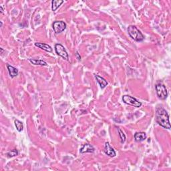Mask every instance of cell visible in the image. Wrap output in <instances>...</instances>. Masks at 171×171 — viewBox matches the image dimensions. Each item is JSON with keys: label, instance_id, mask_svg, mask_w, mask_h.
Masks as SVG:
<instances>
[{"label": "cell", "instance_id": "obj_1", "mask_svg": "<svg viewBox=\"0 0 171 171\" xmlns=\"http://www.w3.org/2000/svg\"><path fill=\"white\" fill-rule=\"evenodd\" d=\"M156 120L162 127L166 129H170L171 126L169 121V116L167 112L162 107H158L156 111Z\"/></svg>", "mask_w": 171, "mask_h": 171}, {"label": "cell", "instance_id": "obj_2", "mask_svg": "<svg viewBox=\"0 0 171 171\" xmlns=\"http://www.w3.org/2000/svg\"><path fill=\"white\" fill-rule=\"evenodd\" d=\"M128 34L136 42H142L144 39V35L141 31L134 26H130L128 27Z\"/></svg>", "mask_w": 171, "mask_h": 171}, {"label": "cell", "instance_id": "obj_3", "mask_svg": "<svg viewBox=\"0 0 171 171\" xmlns=\"http://www.w3.org/2000/svg\"><path fill=\"white\" fill-rule=\"evenodd\" d=\"M155 88L158 98L160 100H166V98L168 96V92L164 84H162V82H159V83L156 84Z\"/></svg>", "mask_w": 171, "mask_h": 171}, {"label": "cell", "instance_id": "obj_4", "mask_svg": "<svg viewBox=\"0 0 171 171\" xmlns=\"http://www.w3.org/2000/svg\"><path fill=\"white\" fill-rule=\"evenodd\" d=\"M122 100L125 104L136 108H139L142 106V103L139 102L138 100H136L134 97L130 96L129 95H124V96H123Z\"/></svg>", "mask_w": 171, "mask_h": 171}, {"label": "cell", "instance_id": "obj_5", "mask_svg": "<svg viewBox=\"0 0 171 171\" xmlns=\"http://www.w3.org/2000/svg\"><path fill=\"white\" fill-rule=\"evenodd\" d=\"M55 50H56V54L62 57L63 59L66 60H68L69 59V55L66 52V49H65L64 46H63L62 44H56L55 45Z\"/></svg>", "mask_w": 171, "mask_h": 171}, {"label": "cell", "instance_id": "obj_6", "mask_svg": "<svg viewBox=\"0 0 171 171\" xmlns=\"http://www.w3.org/2000/svg\"><path fill=\"white\" fill-rule=\"evenodd\" d=\"M66 28V24L62 21H56L53 24V29L56 33H60Z\"/></svg>", "mask_w": 171, "mask_h": 171}, {"label": "cell", "instance_id": "obj_7", "mask_svg": "<svg viewBox=\"0 0 171 171\" xmlns=\"http://www.w3.org/2000/svg\"><path fill=\"white\" fill-rule=\"evenodd\" d=\"M104 152L106 155L108 156V157H114L116 155V153L114 150L113 149V148L110 145L109 142H106L105 143V146H104Z\"/></svg>", "mask_w": 171, "mask_h": 171}, {"label": "cell", "instance_id": "obj_8", "mask_svg": "<svg viewBox=\"0 0 171 171\" xmlns=\"http://www.w3.org/2000/svg\"><path fill=\"white\" fill-rule=\"evenodd\" d=\"M80 153H92L95 151V149L93 146L90 144H84L83 146H82L81 149H80Z\"/></svg>", "mask_w": 171, "mask_h": 171}, {"label": "cell", "instance_id": "obj_9", "mask_svg": "<svg viewBox=\"0 0 171 171\" xmlns=\"http://www.w3.org/2000/svg\"><path fill=\"white\" fill-rule=\"evenodd\" d=\"M35 46L36 47L40 48V49L44 50V51L47 52H52L53 51L52 48L50 46L48 45V44H44V43H40V42H37V43H35Z\"/></svg>", "mask_w": 171, "mask_h": 171}, {"label": "cell", "instance_id": "obj_10", "mask_svg": "<svg viewBox=\"0 0 171 171\" xmlns=\"http://www.w3.org/2000/svg\"><path fill=\"white\" fill-rule=\"evenodd\" d=\"M146 138V134L145 132H136L134 134V139L136 142H142Z\"/></svg>", "mask_w": 171, "mask_h": 171}, {"label": "cell", "instance_id": "obj_11", "mask_svg": "<svg viewBox=\"0 0 171 171\" xmlns=\"http://www.w3.org/2000/svg\"><path fill=\"white\" fill-rule=\"evenodd\" d=\"M7 70L9 72L10 76H11V78H14V77L18 76L19 72H18V69H17L16 67H15L12 66H10V65H7Z\"/></svg>", "mask_w": 171, "mask_h": 171}, {"label": "cell", "instance_id": "obj_12", "mask_svg": "<svg viewBox=\"0 0 171 171\" xmlns=\"http://www.w3.org/2000/svg\"><path fill=\"white\" fill-rule=\"evenodd\" d=\"M96 79L97 80V82H98V83L100 84L101 88H104L106 86L108 85V84L104 78L101 77L98 75L96 76Z\"/></svg>", "mask_w": 171, "mask_h": 171}, {"label": "cell", "instance_id": "obj_13", "mask_svg": "<svg viewBox=\"0 0 171 171\" xmlns=\"http://www.w3.org/2000/svg\"><path fill=\"white\" fill-rule=\"evenodd\" d=\"M64 3V1L60 0H53L52 1V10L53 12H56L57 9Z\"/></svg>", "mask_w": 171, "mask_h": 171}, {"label": "cell", "instance_id": "obj_14", "mask_svg": "<svg viewBox=\"0 0 171 171\" xmlns=\"http://www.w3.org/2000/svg\"><path fill=\"white\" fill-rule=\"evenodd\" d=\"M29 61L33 65H40V66H47V62L42 60H37V59H29Z\"/></svg>", "mask_w": 171, "mask_h": 171}, {"label": "cell", "instance_id": "obj_15", "mask_svg": "<svg viewBox=\"0 0 171 171\" xmlns=\"http://www.w3.org/2000/svg\"><path fill=\"white\" fill-rule=\"evenodd\" d=\"M15 126H16V129L18 132H22L24 130V124L21 121L18 120H15Z\"/></svg>", "mask_w": 171, "mask_h": 171}, {"label": "cell", "instance_id": "obj_16", "mask_svg": "<svg viewBox=\"0 0 171 171\" xmlns=\"http://www.w3.org/2000/svg\"><path fill=\"white\" fill-rule=\"evenodd\" d=\"M118 131H119V136H120V140H121V142L122 143H124V142H125V140H126V136H125V134H124L123 132H122V130L120 129V128H118Z\"/></svg>", "mask_w": 171, "mask_h": 171}, {"label": "cell", "instance_id": "obj_17", "mask_svg": "<svg viewBox=\"0 0 171 171\" xmlns=\"http://www.w3.org/2000/svg\"><path fill=\"white\" fill-rule=\"evenodd\" d=\"M18 155V152L16 149L12 150V151H10L9 153L7 154L8 157H16V156H17Z\"/></svg>", "mask_w": 171, "mask_h": 171}, {"label": "cell", "instance_id": "obj_18", "mask_svg": "<svg viewBox=\"0 0 171 171\" xmlns=\"http://www.w3.org/2000/svg\"><path fill=\"white\" fill-rule=\"evenodd\" d=\"M76 58H77V59L78 60H80V59H81V57H80L79 53H78V51L76 52Z\"/></svg>", "mask_w": 171, "mask_h": 171}]
</instances>
